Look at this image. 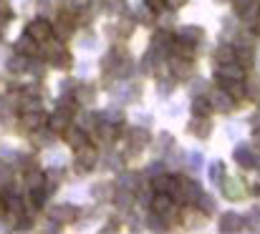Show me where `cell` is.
Here are the masks:
<instances>
[{
	"instance_id": "cell-1",
	"label": "cell",
	"mask_w": 260,
	"mask_h": 234,
	"mask_svg": "<svg viewBox=\"0 0 260 234\" xmlns=\"http://www.w3.org/2000/svg\"><path fill=\"white\" fill-rule=\"evenodd\" d=\"M167 73L174 78V81H189L194 76V61L189 58H182V56H174V53H167Z\"/></svg>"
},
{
	"instance_id": "cell-2",
	"label": "cell",
	"mask_w": 260,
	"mask_h": 234,
	"mask_svg": "<svg viewBox=\"0 0 260 234\" xmlns=\"http://www.w3.org/2000/svg\"><path fill=\"white\" fill-rule=\"evenodd\" d=\"M43 209H46L48 219L56 222V224H61V227L63 224H74L79 219V209L71 207V204H46Z\"/></svg>"
},
{
	"instance_id": "cell-3",
	"label": "cell",
	"mask_w": 260,
	"mask_h": 234,
	"mask_svg": "<svg viewBox=\"0 0 260 234\" xmlns=\"http://www.w3.org/2000/svg\"><path fill=\"white\" fill-rule=\"evenodd\" d=\"M25 33H28V35H30L33 41L43 43V41H48V38L53 35V23H51L48 18L38 15V18L28 20V25H25Z\"/></svg>"
},
{
	"instance_id": "cell-4",
	"label": "cell",
	"mask_w": 260,
	"mask_h": 234,
	"mask_svg": "<svg viewBox=\"0 0 260 234\" xmlns=\"http://www.w3.org/2000/svg\"><path fill=\"white\" fill-rule=\"evenodd\" d=\"M147 146H152V134H149L144 126H134V129H129V151H126V156L142 154Z\"/></svg>"
},
{
	"instance_id": "cell-5",
	"label": "cell",
	"mask_w": 260,
	"mask_h": 234,
	"mask_svg": "<svg viewBox=\"0 0 260 234\" xmlns=\"http://www.w3.org/2000/svg\"><path fill=\"white\" fill-rule=\"evenodd\" d=\"M53 23V38H58V41H69V38H74V33H76V25H74V15H69V13H63V10H58V18L56 20H51Z\"/></svg>"
},
{
	"instance_id": "cell-6",
	"label": "cell",
	"mask_w": 260,
	"mask_h": 234,
	"mask_svg": "<svg viewBox=\"0 0 260 234\" xmlns=\"http://www.w3.org/2000/svg\"><path fill=\"white\" fill-rule=\"evenodd\" d=\"M46 124H48V113H43L41 108L38 111H20V119H18L20 131L30 134V131H36V129H41Z\"/></svg>"
},
{
	"instance_id": "cell-7",
	"label": "cell",
	"mask_w": 260,
	"mask_h": 234,
	"mask_svg": "<svg viewBox=\"0 0 260 234\" xmlns=\"http://www.w3.org/2000/svg\"><path fill=\"white\" fill-rule=\"evenodd\" d=\"M220 186H222V194L230 199V202H238V199H243V197H248V184L240 179V176H225L222 181H220Z\"/></svg>"
},
{
	"instance_id": "cell-8",
	"label": "cell",
	"mask_w": 260,
	"mask_h": 234,
	"mask_svg": "<svg viewBox=\"0 0 260 234\" xmlns=\"http://www.w3.org/2000/svg\"><path fill=\"white\" fill-rule=\"evenodd\" d=\"M207 101H210L212 111H217V113H230V111L238 106V101H235V98H230V96H228L222 88H215V91H210Z\"/></svg>"
},
{
	"instance_id": "cell-9",
	"label": "cell",
	"mask_w": 260,
	"mask_h": 234,
	"mask_svg": "<svg viewBox=\"0 0 260 234\" xmlns=\"http://www.w3.org/2000/svg\"><path fill=\"white\" fill-rule=\"evenodd\" d=\"M179 191H182V204L192 207L200 194H202V184L197 179H187V176H179Z\"/></svg>"
},
{
	"instance_id": "cell-10",
	"label": "cell",
	"mask_w": 260,
	"mask_h": 234,
	"mask_svg": "<svg viewBox=\"0 0 260 234\" xmlns=\"http://www.w3.org/2000/svg\"><path fill=\"white\" fill-rule=\"evenodd\" d=\"M215 78H217V81H245V68H243L238 61L217 63V68H215Z\"/></svg>"
},
{
	"instance_id": "cell-11",
	"label": "cell",
	"mask_w": 260,
	"mask_h": 234,
	"mask_svg": "<svg viewBox=\"0 0 260 234\" xmlns=\"http://www.w3.org/2000/svg\"><path fill=\"white\" fill-rule=\"evenodd\" d=\"M170 53H174V56H182V58H189V61H194V58H197V53H200V43H192V41H187V38H179V35H174L172 46H170Z\"/></svg>"
},
{
	"instance_id": "cell-12",
	"label": "cell",
	"mask_w": 260,
	"mask_h": 234,
	"mask_svg": "<svg viewBox=\"0 0 260 234\" xmlns=\"http://www.w3.org/2000/svg\"><path fill=\"white\" fill-rule=\"evenodd\" d=\"M71 93H74L76 103H79V106H86V108L88 106H93V101H96V86H93V83H88V81L74 83Z\"/></svg>"
},
{
	"instance_id": "cell-13",
	"label": "cell",
	"mask_w": 260,
	"mask_h": 234,
	"mask_svg": "<svg viewBox=\"0 0 260 234\" xmlns=\"http://www.w3.org/2000/svg\"><path fill=\"white\" fill-rule=\"evenodd\" d=\"M134 28H137V20H134L132 15L121 13V18L109 28V35H114V38H129V35L134 33Z\"/></svg>"
},
{
	"instance_id": "cell-14",
	"label": "cell",
	"mask_w": 260,
	"mask_h": 234,
	"mask_svg": "<svg viewBox=\"0 0 260 234\" xmlns=\"http://www.w3.org/2000/svg\"><path fill=\"white\" fill-rule=\"evenodd\" d=\"M189 134L194 136V139H210L212 136V124H210V116H192V121H189Z\"/></svg>"
},
{
	"instance_id": "cell-15",
	"label": "cell",
	"mask_w": 260,
	"mask_h": 234,
	"mask_svg": "<svg viewBox=\"0 0 260 234\" xmlns=\"http://www.w3.org/2000/svg\"><path fill=\"white\" fill-rule=\"evenodd\" d=\"M74 161L84 164L86 169H93V166L99 164V149H96L91 141H86L84 146H79V149L74 151Z\"/></svg>"
},
{
	"instance_id": "cell-16",
	"label": "cell",
	"mask_w": 260,
	"mask_h": 234,
	"mask_svg": "<svg viewBox=\"0 0 260 234\" xmlns=\"http://www.w3.org/2000/svg\"><path fill=\"white\" fill-rule=\"evenodd\" d=\"M243 227H245V219H243L240 214H235V212H225V214L220 217V232L222 234L243 232Z\"/></svg>"
},
{
	"instance_id": "cell-17",
	"label": "cell",
	"mask_w": 260,
	"mask_h": 234,
	"mask_svg": "<svg viewBox=\"0 0 260 234\" xmlns=\"http://www.w3.org/2000/svg\"><path fill=\"white\" fill-rule=\"evenodd\" d=\"M233 159H235V164H238V166H243L245 171L255 169V149H250V146H245V144L235 146V151H233Z\"/></svg>"
},
{
	"instance_id": "cell-18",
	"label": "cell",
	"mask_w": 260,
	"mask_h": 234,
	"mask_svg": "<svg viewBox=\"0 0 260 234\" xmlns=\"http://www.w3.org/2000/svg\"><path fill=\"white\" fill-rule=\"evenodd\" d=\"M56 131H51L48 126H41V129H36V131H30V141L38 146V149H51L53 144H56Z\"/></svg>"
},
{
	"instance_id": "cell-19",
	"label": "cell",
	"mask_w": 260,
	"mask_h": 234,
	"mask_svg": "<svg viewBox=\"0 0 260 234\" xmlns=\"http://www.w3.org/2000/svg\"><path fill=\"white\" fill-rule=\"evenodd\" d=\"M174 41V33L167 28H157L154 35H152V51H159V53H170V46Z\"/></svg>"
},
{
	"instance_id": "cell-20",
	"label": "cell",
	"mask_w": 260,
	"mask_h": 234,
	"mask_svg": "<svg viewBox=\"0 0 260 234\" xmlns=\"http://www.w3.org/2000/svg\"><path fill=\"white\" fill-rule=\"evenodd\" d=\"M61 136L66 139V144H69L74 151H76L79 146H84V144L88 141V134L84 131V129H81V126H74V121H71V126H69V129H66Z\"/></svg>"
},
{
	"instance_id": "cell-21",
	"label": "cell",
	"mask_w": 260,
	"mask_h": 234,
	"mask_svg": "<svg viewBox=\"0 0 260 234\" xmlns=\"http://www.w3.org/2000/svg\"><path fill=\"white\" fill-rule=\"evenodd\" d=\"M46 184V171L43 169H38V166H33V169H25L23 171V186L30 191V189H41Z\"/></svg>"
},
{
	"instance_id": "cell-22",
	"label": "cell",
	"mask_w": 260,
	"mask_h": 234,
	"mask_svg": "<svg viewBox=\"0 0 260 234\" xmlns=\"http://www.w3.org/2000/svg\"><path fill=\"white\" fill-rule=\"evenodd\" d=\"M134 202H137L134 191L121 189V186H114V194H111V204H114V207H119V209H129V207H134Z\"/></svg>"
},
{
	"instance_id": "cell-23",
	"label": "cell",
	"mask_w": 260,
	"mask_h": 234,
	"mask_svg": "<svg viewBox=\"0 0 260 234\" xmlns=\"http://www.w3.org/2000/svg\"><path fill=\"white\" fill-rule=\"evenodd\" d=\"M71 121H74V116H69V113H63V111H56V113H51L48 116V129L51 131H56V134H63L69 126H71Z\"/></svg>"
},
{
	"instance_id": "cell-24",
	"label": "cell",
	"mask_w": 260,
	"mask_h": 234,
	"mask_svg": "<svg viewBox=\"0 0 260 234\" xmlns=\"http://www.w3.org/2000/svg\"><path fill=\"white\" fill-rule=\"evenodd\" d=\"M15 53H23V56H28V58L38 56V41H33L28 33H23V35L15 41Z\"/></svg>"
},
{
	"instance_id": "cell-25",
	"label": "cell",
	"mask_w": 260,
	"mask_h": 234,
	"mask_svg": "<svg viewBox=\"0 0 260 234\" xmlns=\"http://www.w3.org/2000/svg\"><path fill=\"white\" fill-rule=\"evenodd\" d=\"M56 106H58L56 111H63V113H69V116H76V113H79V103H76V98H74L71 91H63V93L58 96Z\"/></svg>"
},
{
	"instance_id": "cell-26",
	"label": "cell",
	"mask_w": 260,
	"mask_h": 234,
	"mask_svg": "<svg viewBox=\"0 0 260 234\" xmlns=\"http://www.w3.org/2000/svg\"><path fill=\"white\" fill-rule=\"evenodd\" d=\"M217 83L222 86V91L230 98H235V101H243L245 98V81H217Z\"/></svg>"
},
{
	"instance_id": "cell-27",
	"label": "cell",
	"mask_w": 260,
	"mask_h": 234,
	"mask_svg": "<svg viewBox=\"0 0 260 234\" xmlns=\"http://www.w3.org/2000/svg\"><path fill=\"white\" fill-rule=\"evenodd\" d=\"M142 184H144V179H142L139 174H134V171H124V174H119V179H116V186L129 189V191H137Z\"/></svg>"
},
{
	"instance_id": "cell-28",
	"label": "cell",
	"mask_w": 260,
	"mask_h": 234,
	"mask_svg": "<svg viewBox=\"0 0 260 234\" xmlns=\"http://www.w3.org/2000/svg\"><path fill=\"white\" fill-rule=\"evenodd\" d=\"M192 207H194V209H200L207 219H210V217H215V212H217V202H215V197H210V194H205V191L200 194V199H197Z\"/></svg>"
},
{
	"instance_id": "cell-29",
	"label": "cell",
	"mask_w": 260,
	"mask_h": 234,
	"mask_svg": "<svg viewBox=\"0 0 260 234\" xmlns=\"http://www.w3.org/2000/svg\"><path fill=\"white\" fill-rule=\"evenodd\" d=\"M212 58H215V63H230V61H235V46H233L230 41L220 43V46L215 48Z\"/></svg>"
},
{
	"instance_id": "cell-30",
	"label": "cell",
	"mask_w": 260,
	"mask_h": 234,
	"mask_svg": "<svg viewBox=\"0 0 260 234\" xmlns=\"http://www.w3.org/2000/svg\"><path fill=\"white\" fill-rule=\"evenodd\" d=\"M189 111H192V116H210L212 113V106H210L207 96H192Z\"/></svg>"
},
{
	"instance_id": "cell-31",
	"label": "cell",
	"mask_w": 260,
	"mask_h": 234,
	"mask_svg": "<svg viewBox=\"0 0 260 234\" xmlns=\"http://www.w3.org/2000/svg\"><path fill=\"white\" fill-rule=\"evenodd\" d=\"M152 144H154L157 154H167V151L174 146V136H172V134H167V131H162V134L152 136Z\"/></svg>"
},
{
	"instance_id": "cell-32",
	"label": "cell",
	"mask_w": 260,
	"mask_h": 234,
	"mask_svg": "<svg viewBox=\"0 0 260 234\" xmlns=\"http://www.w3.org/2000/svg\"><path fill=\"white\" fill-rule=\"evenodd\" d=\"M101 124V113H96V111H86V113H81L79 116V126L86 131V134H91V131H96V126Z\"/></svg>"
},
{
	"instance_id": "cell-33",
	"label": "cell",
	"mask_w": 260,
	"mask_h": 234,
	"mask_svg": "<svg viewBox=\"0 0 260 234\" xmlns=\"http://www.w3.org/2000/svg\"><path fill=\"white\" fill-rule=\"evenodd\" d=\"M48 66H53L56 71H69V68H74V56L69 51H61L58 56H53L48 61Z\"/></svg>"
},
{
	"instance_id": "cell-34",
	"label": "cell",
	"mask_w": 260,
	"mask_h": 234,
	"mask_svg": "<svg viewBox=\"0 0 260 234\" xmlns=\"http://www.w3.org/2000/svg\"><path fill=\"white\" fill-rule=\"evenodd\" d=\"M25 68H28V56H23V53H15V56H10V58H8V71H10L13 76H20V73H25Z\"/></svg>"
},
{
	"instance_id": "cell-35",
	"label": "cell",
	"mask_w": 260,
	"mask_h": 234,
	"mask_svg": "<svg viewBox=\"0 0 260 234\" xmlns=\"http://www.w3.org/2000/svg\"><path fill=\"white\" fill-rule=\"evenodd\" d=\"M170 174H157V176H152L147 184H149V189H152V194H162V191H170Z\"/></svg>"
},
{
	"instance_id": "cell-36",
	"label": "cell",
	"mask_w": 260,
	"mask_h": 234,
	"mask_svg": "<svg viewBox=\"0 0 260 234\" xmlns=\"http://www.w3.org/2000/svg\"><path fill=\"white\" fill-rule=\"evenodd\" d=\"M177 35H179V38H187V41H192V43H202V41H205V30H202L200 25H184V28H179Z\"/></svg>"
},
{
	"instance_id": "cell-37",
	"label": "cell",
	"mask_w": 260,
	"mask_h": 234,
	"mask_svg": "<svg viewBox=\"0 0 260 234\" xmlns=\"http://www.w3.org/2000/svg\"><path fill=\"white\" fill-rule=\"evenodd\" d=\"M114 186H116V184H96V186L91 189V197H93V202H111Z\"/></svg>"
},
{
	"instance_id": "cell-38",
	"label": "cell",
	"mask_w": 260,
	"mask_h": 234,
	"mask_svg": "<svg viewBox=\"0 0 260 234\" xmlns=\"http://www.w3.org/2000/svg\"><path fill=\"white\" fill-rule=\"evenodd\" d=\"M88 3H91V0H61V3H58V10H63V13H69V15H79Z\"/></svg>"
},
{
	"instance_id": "cell-39",
	"label": "cell",
	"mask_w": 260,
	"mask_h": 234,
	"mask_svg": "<svg viewBox=\"0 0 260 234\" xmlns=\"http://www.w3.org/2000/svg\"><path fill=\"white\" fill-rule=\"evenodd\" d=\"M235 61L243 68H250L255 63V48H235Z\"/></svg>"
},
{
	"instance_id": "cell-40",
	"label": "cell",
	"mask_w": 260,
	"mask_h": 234,
	"mask_svg": "<svg viewBox=\"0 0 260 234\" xmlns=\"http://www.w3.org/2000/svg\"><path fill=\"white\" fill-rule=\"evenodd\" d=\"M154 15H157V13H154L149 5H142V8L134 13V20L142 23V25H154Z\"/></svg>"
},
{
	"instance_id": "cell-41",
	"label": "cell",
	"mask_w": 260,
	"mask_h": 234,
	"mask_svg": "<svg viewBox=\"0 0 260 234\" xmlns=\"http://www.w3.org/2000/svg\"><path fill=\"white\" fill-rule=\"evenodd\" d=\"M225 176H228V174H225V164H222V161H212V164H210V181L220 186V181H222Z\"/></svg>"
},
{
	"instance_id": "cell-42",
	"label": "cell",
	"mask_w": 260,
	"mask_h": 234,
	"mask_svg": "<svg viewBox=\"0 0 260 234\" xmlns=\"http://www.w3.org/2000/svg\"><path fill=\"white\" fill-rule=\"evenodd\" d=\"M147 227L152 229V232H167V222H165V217H159V214H154V212H149V217H147Z\"/></svg>"
},
{
	"instance_id": "cell-43",
	"label": "cell",
	"mask_w": 260,
	"mask_h": 234,
	"mask_svg": "<svg viewBox=\"0 0 260 234\" xmlns=\"http://www.w3.org/2000/svg\"><path fill=\"white\" fill-rule=\"evenodd\" d=\"M13 179H15V169H13L10 164L0 161V189L8 186V184H13Z\"/></svg>"
},
{
	"instance_id": "cell-44",
	"label": "cell",
	"mask_w": 260,
	"mask_h": 234,
	"mask_svg": "<svg viewBox=\"0 0 260 234\" xmlns=\"http://www.w3.org/2000/svg\"><path fill=\"white\" fill-rule=\"evenodd\" d=\"M184 166L189 169V171H200L202 169V154H184Z\"/></svg>"
},
{
	"instance_id": "cell-45",
	"label": "cell",
	"mask_w": 260,
	"mask_h": 234,
	"mask_svg": "<svg viewBox=\"0 0 260 234\" xmlns=\"http://www.w3.org/2000/svg\"><path fill=\"white\" fill-rule=\"evenodd\" d=\"M167 164H170V166H174V164H177V166H184V151H179V149H177V144L170 149Z\"/></svg>"
},
{
	"instance_id": "cell-46",
	"label": "cell",
	"mask_w": 260,
	"mask_h": 234,
	"mask_svg": "<svg viewBox=\"0 0 260 234\" xmlns=\"http://www.w3.org/2000/svg\"><path fill=\"white\" fill-rule=\"evenodd\" d=\"M189 93H192V96H205V93H207V81L194 78V81H192V86H189Z\"/></svg>"
},
{
	"instance_id": "cell-47",
	"label": "cell",
	"mask_w": 260,
	"mask_h": 234,
	"mask_svg": "<svg viewBox=\"0 0 260 234\" xmlns=\"http://www.w3.org/2000/svg\"><path fill=\"white\" fill-rule=\"evenodd\" d=\"M20 96H33V98H41V83H28V86H20Z\"/></svg>"
},
{
	"instance_id": "cell-48",
	"label": "cell",
	"mask_w": 260,
	"mask_h": 234,
	"mask_svg": "<svg viewBox=\"0 0 260 234\" xmlns=\"http://www.w3.org/2000/svg\"><path fill=\"white\" fill-rule=\"evenodd\" d=\"M13 23V10H8V8H0V35L5 33V28Z\"/></svg>"
},
{
	"instance_id": "cell-49",
	"label": "cell",
	"mask_w": 260,
	"mask_h": 234,
	"mask_svg": "<svg viewBox=\"0 0 260 234\" xmlns=\"http://www.w3.org/2000/svg\"><path fill=\"white\" fill-rule=\"evenodd\" d=\"M245 98H253V101H260V83H245Z\"/></svg>"
},
{
	"instance_id": "cell-50",
	"label": "cell",
	"mask_w": 260,
	"mask_h": 234,
	"mask_svg": "<svg viewBox=\"0 0 260 234\" xmlns=\"http://www.w3.org/2000/svg\"><path fill=\"white\" fill-rule=\"evenodd\" d=\"M172 91H174V78H162L159 81V93L162 96H170Z\"/></svg>"
},
{
	"instance_id": "cell-51",
	"label": "cell",
	"mask_w": 260,
	"mask_h": 234,
	"mask_svg": "<svg viewBox=\"0 0 260 234\" xmlns=\"http://www.w3.org/2000/svg\"><path fill=\"white\" fill-rule=\"evenodd\" d=\"M53 0H38V15H43V18H48V13L53 10Z\"/></svg>"
},
{
	"instance_id": "cell-52",
	"label": "cell",
	"mask_w": 260,
	"mask_h": 234,
	"mask_svg": "<svg viewBox=\"0 0 260 234\" xmlns=\"http://www.w3.org/2000/svg\"><path fill=\"white\" fill-rule=\"evenodd\" d=\"M162 171H165V164H162V161H152L149 169H147V176L152 179V176H157V174H162Z\"/></svg>"
},
{
	"instance_id": "cell-53",
	"label": "cell",
	"mask_w": 260,
	"mask_h": 234,
	"mask_svg": "<svg viewBox=\"0 0 260 234\" xmlns=\"http://www.w3.org/2000/svg\"><path fill=\"white\" fill-rule=\"evenodd\" d=\"M187 5V0H165V8H170V10H179V8H184Z\"/></svg>"
},
{
	"instance_id": "cell-54",
	"label": "cell",
	"mask_w": 260,
	"mask_h": 234,
	"mask_svg": "<svg viewBox=\"0 0 260 234\" xmlns=\"http://www.w3.org/2000/svg\"><path fill=\"white\" fill-rule=\"evenodd\" d=\"M144 5H149V8L157 13V10H162V8H165V0H144Z\"/></svg>"
},
{
	"instance_id": "cell-55",
	"label": "cell",
	"mask_w": 260,
	"mask_h": 234,
	"mask_svg": "<svg viewBox=\"0 0 260 234\" xmlns=\"http://www.w3.org/2000/svg\"><path fill=\"white\" fill-rule=\"evenodd\" d=\"M74 171H76L79 176H86L91 169H86V166H84V164H79V161H74Z\"/></svg>"
},
{
	"instance_id": "cell-56",
	"label": "cell",
	"mask_w": 260,
	"mask_h": 234,
	"mask_svg": "<svg viewBox=\"0 0 260 234\" xmlns=\"http://www.w3.org/2000/svg\"><path fill=\"white\" fill-rule=\"evenodd\" d=\"M250 124H253V129H258L260 126V106L253 111V116H250Z\"/></svg>"
},
{
	"instance_id": "cell-57",
	"label": "cell",
	"mask_w": 260,
	"mask_h": 234,
	"mask_svg": "<svg viewBox=\"0 0 260 234\" xmlns=\"http://www.w3.org/2000/svg\"><path fill=\"white\" fill-rule=\"evenodd\" d=\"M245 189H248V194H250V197H260V184H248Z\"/></svg>"
},
{
	"instance_id": "cell-58",
	"label": "cell",
	"mask_w": 260,
	"mask_h": 234,
	"mask_svg": "<svg viewBox=\"0 0 260 234\" xmlns=\"http://www.w3.org/2000/svg\"><path fill=\"white\" fill-rule=\"evenodd\" d=\"M8 214V202H5V194H0V219Z\"/></svg>"
},
{
	"instance_id": "cell-59",
	"label": "cell",
	"mask_w": 260,
	"mask_h": 234,
	"mask_svg": "<svg viewBox=\"0 0 260 234\" xmlns=\"http://www.w3.org/2000/svg\"><path fill=\"white\" fill-rule=\"evenodd\" d=\"M116 229H119V222H106V227H104L101 232L109 234V232H116Z\"/></svg>"
},
{
	"instance_id": "cell-60",
	"label": "cell",
	"mask_w": 260,
	"mask_h": 234,
	"mask_svg": "<svg viewBox=\"0 0 260 234\" xmlns=\"http://www.w3.org/2000/svg\"><path fill=\"white\" fill-rule=\"evenodd\" d=\"M253 146L260 151V126L258 129H253Z\"/></svg>"
},
{
	"instance_id": "cell-61",
	"label": "cell",
	"mask_w": 260,
	"mask_h": 234,
	"mask_svg": "<svg viewBox=\"0 0 260 234\" xmlns=\"http://www.w3.org/2000/svg\"><path fill=\"white\" fill-rule=\"evenodd\" d=\"M248 3H250V0H233V8H235V10L240 13V10H243V8H245Z\"/></svg>"
}]
</instances>
